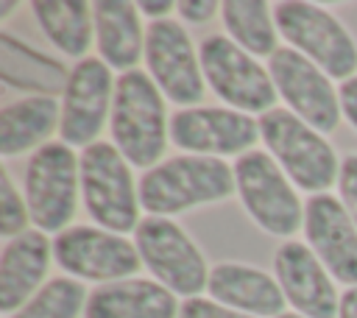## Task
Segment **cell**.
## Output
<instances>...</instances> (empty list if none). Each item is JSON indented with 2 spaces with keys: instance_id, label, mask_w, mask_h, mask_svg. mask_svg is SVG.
<instances>
[{
  "instance_id": "cell-1",
  "label": "cell",
  "mask_w": 357,
  "mask_h": 318,
  "mask_svg": "<svg viewBox=\"0 0 357 318\" xmlns=\"http://www.w3.org/2000/svg\"><path fill=\"white\" fill-rule=\"evenodd\" d=\"M137 190L139 206L156 218L218 204L237 192L234 167H229L223 159L195 153H181L145 170L137 181Z\"/></svg>"
},
{
  "instance_id": "cell-2",
  "label": "cell",
  "mask_w": 357,
  "mask_h": 318,
  "mask_svg": "<svg viewBox=\"0 0 357 318\" xmlns=\"http://www.w3.org/2000/svg\"><path fill=\"white\" fill-rule=\"evenodd\" d=\"M112 145L134 167H156L170 139V117L165 95L142 70L120 73L112 100Z\"/></svg>"
},
{
  "instance_id": "cell-3",
  "label": "cell",
  "mask_w": 357,
  "mask_h": 318,
  "mask_svg": "<svg viewBox=\"0 0 357 318\" xmlns=\"http://www.w3.org/2000/svg\"><path fill=\"white\" fill-rule=\"evenodd\" d=\"M259 137L273 162L298 190L321 195L337 181L340 162L335 156V148L324 139L321 131L307 126L290 109L276 106L259 114Z\"/></svg>"
},
{
  "instance_id": "cell-4",
  "label": "cell",
  "mask_w": 357,
  "mask_h": 318,
  "mask_svg": "<svg viewBox=\"0 0 357 318\" xmlns=\"http://www.w3.org/2000/svg\"><path fill=\"white\" fill-rule=\"evenodd\" d=\"M81 201L89 218L114 234L137 232L139 226V190L134 187L128 159L112 142H95L81 151Z\"/></svg>"
},
{
  "instance_id": "cell-5",
  "label": "cell",
  "mask_w": 357,
  "mask_h": 318,
  "mask_svg": "<svg viewBox=\"0 0 357 318\" xmlns=\"http://www.w3.org/2000/svg\"><path fill=\"white\" fill-rule=\"evenodd\" d=\"M273 20L287 47L318 64L329 78L343 84L357 75V42L335 14L304 0H279Z\"/></svg>"
},
{
  "instance_id": "cell-6",
  "label": "cell",
  "mask_w": 357,
  "mask_h": 318,
  "mask_svg": "<svg viewBox=\"0 0 357 318\" xmlns=\"http://www.w3.org/2000/svg\"><path fill=\"white\" fill-rule=\"evenodd\" d=\"M31 223L39 232L61 234L75 218L81 195V165L70 145L47 142L31 153L22 179Z\"/></svg>"
},
{
  "instance_id": "cell-7",
  "label": "cell",
  "mask_w": 357,
  "mask_h": 318,
  "mask_svg": "<svg viewBox=\"0 0 357 318\" xmlns=\"http://www.w3.org/2000/svg\"><path fill=\"white\" fill-rule=\"evenodd\" d=\"M231 167L240 206L262 232L273 237H293L304 229V204L268 151H248L237 156Z\"/></svg>"
},
{
  "instance_id": "cell-8",
  "label": "cell",
  "mask_w": 357,
  "mask_h": 318,
  "mask_svg": "<svg viewBox=\"0 0 357 318\" xmlns=\"http://www.w3.org/2000/svg\"><path fill=\"white\" fill-rule=\"evenodd\" d=\"M206 86L231 109L265 114L276 109V86L271 73L223 33H209L198 47Z\"/></svg>"
},
{
  "instance_id": "cell-9",
  "label": "cell",
  "mask_w": 357,
  "mask_h": 318,
  "mask_svg": "<svg viewBox=\"0 0 357 318\" xmlns=\"http://www.w3.org/2000/svg\"><path fill=\"white\" fill-rule=\"evenodd\" d=\"M134 245L142 265L170 293L195 298L201 290H206L212 268H206L201 248L176 220L156 215L142 218L134 232Z\"/></svg>"
},
{
  "instance_id": "cell-10",
  "label": "cell",
  "mask_w": 357,
  "mask_h": 318,
  "mask_svg": "<svg viewBox=\"0 0 357 318\" xmlns=\"http://www.w3.org/2000/svg\"><path fill=\"white\" fill-rule=\"evenodd\" d=\"M53 259L67 276L100 285L131 279L142 268L137 245L100 226H70L56 234Z\"/></svg>"
},
{
  "instance_id": "cell-11",
  "label": "cell",
  "mask_w": 357,
  "mask_h": 318,
  "mask_svg": "<svg viewBox=\"0 0 357 318\" xmlns=\"http://www.w3.org/2000/svg\"><path fill=\"white\" fill-rule=\"evenodd\" d=\"M145 67L159 92L178 103L181 109H190L204 100L206 81L201 70V59L192 47L190 33L176 20H156L145 28Z\"/></svg>"
},
{
  "instance_id": "cell-12",
  "label": "cell",
  "mask_w": 357,
  "mask_h": 318,
  "mask_svg": "<svg viewBox=\"0 0 357 318\" xmlns=\"http://www.w3.org/2000/svg\"><path fill=\"white\" fill-rule=\"evenodd\" d=\"M112 67L103 59H81L70 67L61 92V126L59 137L70 148H89L98 142L100 131L112 117L114 100Z\"/></svg>"
},
{
  "instance_id": "cell-13",
  "label": "cell",
  "mask_w": 357,
  "mask_h": 318,
  "mask_svg": "<svg viewBox=\"0 0 357 318\" xmlns=\"http://www.w3.org/2000/svg\"><path fill=\"white\" fill-rule=\"evenodd\" d=\"M268 73L273 78L276 95L307 126L321 134H329L340 126V95L335 92L332 78L318 64H312L293 47H279L268 59Z\"/></svg>"
},
{
  "instance_id": "cell-14",
  "label": "cell",
  "mask_w": 357,
  "mask_h": 318,
  "mask_svg": "<svg viewBox=\"0 0 357 318\" xmlns=\"http://www.w3.org/2000/svg\"><path fill=\"white\" fill-rule=\"evenodd\" d=\"M259 139V120L231 106H190L170 114V142L195 156H243Z\"/></svg>"
},
{
  "instance_id": "cell-15",
  "label": "cell",
  "mask_w": 357,
  "mask_h": 318,
  "mask_svg": "<svg viewBox=\"0 0 357 318\" xmlns=\"http://www.w3.org/2000/svg\"><path fill=\"white\" fill-rule=\"evenodd\" d=\"M273 276L287 304L304 318H337L340 296L332 273L301 240H284L273 254Z\"/></svg>"
},
{
  "instance_id": "cell-16",
  "label": "cell",
  "mask_w": 357,
  "mask_h": 318,
  "mask_svg": "<svg viewBox=\"0 0 357 318\" xmlns=\"http://www.w3.org/2000/svg\"><path fill=\"white\" fill-rule=\"evenodd\" d=\"M304 237L335 282L357 287V226L335 195L304 201Z\"/></svg>"
},
{
  "instance_id": "cell-17",
  "label": "cell",
  "mask_w": 357,
  "mask_h": 318,
  "mask_svg": "<svg viewBox=\"0 0 357 318\" xmlns=\"http://www.w3.org/2000/svg\"><path fill=\"white\" fill-rule=\"evenodd\" d=\"M53 243L39 229H28L3 243L0 251V312L8 318L25 307L42 287L50 271Z\"/></svg>"
},
{
  "instance_id": "cell-18",
  "label": "cell",
  "mask_w": 357,
  "mask_h": 318,
  "mask_svg": "<svg viewBox=\"0 0 357 318\" xmlns=\"http://www.w3.org/2000/svg\"><path fill=\"white\" fill-rule=\"evenodd\" d=\"M206 293L212 301L254 318H279L287 304L276 276L243 262H218L209 271Z\"/></svg>"
},
{
  "instance_id": "cell-19",
  "label": "cell",
  "mask_w": 357,
  "mask_h": 318,
  "mask_svg": "<svg viewBox=\"0 0 357 318\" xmlns=\"http://www.w3.org/2000/svg\"><path fill=\"white\" fill-rule=\"evenodd\" d=\"M178 296L153 279H120L89 290L84 318H178Z\"/></svg>"
},
{
  "instance_id": "cell-20",
  "label": "cell",
  "mask_w": 357,
  "mask_h": 318,
  "mask_svg": "<svg viewBox=\"0 0 357 318\" xmlns=\"http://www.w3.org/2000/svg\"><path fill=\"white\" fill-rule=\"evenodd\" d=\"M92 14H95V45L100 59L120 73L137 70V61L145 56V28L139 22L137 3L98 0L92 3Z\"/></svg>"
},
{
  "instance_id": "cell-21",
  "label": "cell",
  "mask_w": 357,
  "mask_h": 318,
  "mask_svg": "<svg viewBox=\"0 0 357 318\" xmlns=\"http://www.w3.org/2000/svg\"><path fill=\"white\" fill-rule=\"evenodd\" d=\"M61 126V100L31 95L0 109V153L6 159L39 151Z\"/></svg>"
},
{
  "instance_id": "cell-22",
  "label": "cell",
  "mask_w": 357,
  "mask_h": 318,
  "mask_svg": "<svg viewBox=\"0 0 357 318\" xmlns=\"http://www.w3.org/2000/svg\"><path fill=\"white\" fill-rule=\"evenodd\" d=\"M31 11L56 50L73 59H86L95 39V14L84 0H33Z\"/></svg>"
},
{
  "instance_id": "cell-23",
  "label": "cell",
  "mask_w": 357,
  "mask_h": 318,
  "mask_svg": "<svg viewBox=\"0 0 357 318\" xmlns=\"http://www.w3.org/2000/svg\"><path fill=\"white\" fill-rule=\"evenodd\" d=\"M220 17L226 36L237 42L251 56H273L279 47V31L273 8L262 0H226L220 3Z\"/></svg>"
},
{
  "instance_id": "cell-24",
  "label": "cell",
  "mask_w": 357,
  "mask_h": 318,
  "mask_svg": "<svg viewBox=\"0 0 357 318\" xmlns=\"http://www.w3.org/2000/svg\"><path fill=\"white\" fill-rule=\"evenodd\" d=\"M86 287L73 276H56L8 318H78L86 310Z\"/></svg>"
},
{
  "instance_id": "cell-25",
  "label": "cell",
  "mask_w": 357,
  "mask_h": 318,
  "mask_svg": "<svg viewBox=\"0 0 357 318\" xmlns=\"http://www.w3.org/2000/svg\"><path fill=\"white\" fill-rule=\"evenodd\" d=\"M28 223H31V212H28L25 195L17 192L8 170H3L0 173V234L11 240L28 232Z\"/></svg>"
},
{
  "instance_id": "cell-26",
  "label": "cell",
  "mask_w": 357,
  "mask_h": 318,
  "mask_svg": "<svg viewBox=\"0 0 357 318\" xmlns=\"http://www.w3.org/2000/svg\"><path fill=\"white\" fill-rule=\"evenodd\" d=\"M337 201L349 212V218L357 226V153H349L340 162V176H337Z\"/></svg>"
},
{
  "instance_id": "cell-27",
  "label": "cell",
  "mask_w": 357,
  "mask_h": 318,
  "mask_svg": "<svg viewBox=\"0 0 357 318\" xmlns=\"http://www.w3.org/2000/svg\"><path fill=\"white\" fill-rule=\"evenodd\" d=\"M178 318H254V315H245L240 310H231L226 304H218L212 298H204V296H195V298H187L181 304V312Z\"/></svg>"
},
{
  "instance_id": "cell-28",
  "label": "cell",
  "mask_w": 357,
  "mask_h": 318,
  "mask_svg": "<svg viewBox=\"0 0 357 318\" xmlns=\"http://www.w3.org/2000/svg\"><path fill=\"white\" fill-rule=\"evenodd\" d=\"M218 11H220V6L212 3V0H181V3H178V14H181V20L195 22V25L209 22Z\"/></svg>"
},
{
  "instance_id": "cell-29",
  "label": "cell",
  "mask_w": 357,
  "mask_h": 318,
  "mask_svg": "<svg viewBox=\"0 0 357 318\" xmlns=\"http://www.w3.org/2000/svg\"><path fill=\"white\" fill-rule=\"evenodd\" d=\"M337 95H340V112H343V117L354 126V131H357V75L354 78H349V81H343L340 86H337Z\"/></svg>"
},
{
  "instance_id": "cell-30",
  "label": "cell",
  "mask_w": 357,
  "mask_h": 318,
  "mask_svg": "<svg viewBox=\"0 0 357 318\" xmlns=\"http://www.w3.org/2000/svg\"><path fill=\"white\" fill-rule=\"evenodd\" d=\"M137 8H139V14L151 17V22H156V20H167V14L173 8H178V3H173V0H142V3H137Z\"/></svg>"
},
{
  "instance_id": "cell-31",
  "label": "cell",
  "mask_w": 357,
  "mask_h": 318,
  "mask_svg": "<svg viewBox=\"0 0 357 318\" xmlns=\"http://www.w3.org/2000/svg\"><path fill=\"white\" fill-rule=\"evenodd\" d=\"M337 318H357V287H346V290L340 293Z\"/></svg>"
},
{
  "instance_id": "cell-32",
  "label": "cell",
  "mask_w": 357,
  "mask_h": 318,
  "mask_svg": "<svg viewBox=\"0 0 357 318\" xmlns=\"http://www.w3.org/2000/svg\"><path fill=\"white\" fill-rule=\"evenodd\" d=\"M17 3H0V17H8V11L14 8Z\"/></svg>"
},
{
  "instance_id": "cell-33",
  "label": "cell",
  "mask_w": 357,
  "mask_h": 318,
  "mask_svg": "<svg viewBox=\"0 0 357 318\" xmlns=\"http://www.w3.org/2000/svg\"><path fill=\"white\" fill-rule=\"evenodd\" d=\"M279 318H304V315H298V312H282Z\"/></svg>"
}]
</instances>
